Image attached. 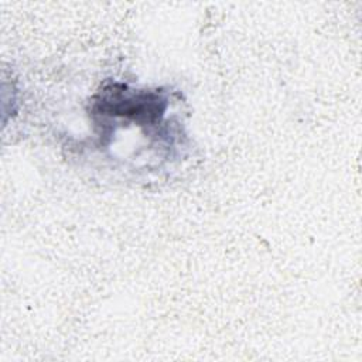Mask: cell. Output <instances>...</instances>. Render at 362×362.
<instances>
[{
	"label": "cell",
	"mask_w": 362,
	"mask_h": 362,
	"mask_svg": "<svg viewBox=\"0 0 362 362\" xmlns=\"http://www.w3.org/2000/svg\"><path fill=\"white\" fill-rule=\"evenodd\" d=\"M167 109V99L153 90H132L126 85L112 83L96 95L92 115L134 120L140 124H156Z\"/></svg>",
	"instance_id": "cell-1"
}]
</instances>
